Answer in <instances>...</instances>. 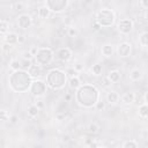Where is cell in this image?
Segmentation results:
<instances>
[{"label":"cell","mask_w":148,"mask_h":148,"mask_svg":"<svg viewBox=\"0 0 148 148\" xmlns=\"http://www.w3.org/2000/svg\"><path fill=\"white\" fill-rule=\"evenodd\" d=\"M54 58V53L50 47H39L37 54L35 56V60L37 65L49 66Z\"/></svg>","instance_id":"277c9868"},{"label":"cell","mask_w":148,"mask_h":148,"mask_svg":"<svg viewBox=\"0 0 148 148\" xmlns=\"http://www.w3.org/2000/svg\"><path fill=\"white\" fill-rule=\"evenodd\" d=\"M29 91L35 97H42L46 91V84L42 80H35L32 81Z\"/></svg>","instance_id":"8992f818"},{"label":"cell","mask_w":148,"mask_h":148,"mask_svg":"<svg viewBox=\"0 0 148 148\" xmlns=\"http://www.w3.org/2000/svg\"><path fill=\"white\" fill-rule=\"evenodd\" d=\"M32 24V18L29 14H21L17 17V25L21 29H28Z\"/></svg>","instance_id":"ba28073f"},{"label":"cell","mask_w":148,"mask_h":148,"mask_svg":"<svg viewBox=\"0 0 148 148\" xmlns=\"http://www.w3.org/2000/svg\"><path fill=\"white\" fill-rule=\"evenodd\" d=\"M65 117H66V114H65L64 112H58V113L56 114V118H57L58 120H64Z\"/></svg>","instance_id":"f35d334b"},{"label":"cell","mask_w":148,"mask_h":148,"mask_svg":"<svg viewBox=\"0 0 148 148\" xmlns=\"http://www.w3.org/2000/svg\"><path fill=\"white\" fill-rule=\"evenodd\" d=\"M69 140H71V136H69L68 134H66V135L62 136V141H64V142H68Z\"/></svg>","instance_id":"ee69618b"},{"label":"cell","mask_w":148,"mask_h":148,"mask_svg":"<svg viewBox=\"0 0 148 148\" xmlns=\"http://www.w3.org/2000/svg\"><path fill=\"white\" fill-rule=\"evenodd\" d=\"M98 130H99V126H98L97 123H90V124L88 125V131H89L90 133H92V134H96V133L98 132Z\"/></svg>","instance_id":"484cf974"},{"label":"cell","mask_w":148,"mask_h":148,"mask_svg":"<svg viewBox=\"0 0 148 148\" xmlns=\"http://www.w3.org/2000/svg\"><path fill=\"white\" fill-rule=\"evenodd\" d=\"M145 104H147V105H148V92L145 95Z\"/></svg>","instance_id":"7dc6e473"},{"label":"cell","mask_w":148,"mask_h":148,"mask_svg":"<svg viewBox=\"0 0 148 148\" xmlns=\"http://www.w3.org/2000/svg\"><path fill=\"white\" fill-rule=\"evenodd\" d=\"M24 42H25V36L18 35V44H23Z\"/></svg>","instance_id":"ab89813d"},{"label":"cell","mask_w":148,"mask_h":148,"mask_svg":"<svg viewBox=\"0 0 148 148\" xmlns=\"http://www.w3.org/2000/svg\"><path fill=\"white\" fill-rule=\"evenodd\" d=\"M30 52H31V54L35 57V56L37 54V52H38V47H34V49H31V50H30Z\"/></svg>","instance_id":"7bdbcfd3"},{"label":"cell","mask_w":148,"mask_h":148,"mask_svg":"<svg viewBox=\"0 0 148 148\" xmlns=\"http://www.w3.org/2000/svg\"><path fill=\"white\" fill-rule=\"evenodd\" d=\"M0 118H1L2 121H7V120H9V114L7 113L6 110H1V111H0Z\"/></svg>","instance_id":"1f68e13d"},{"label":"cell","mask_w":148,"mask_h":148,"mask_svg":"<svg viewBox=\"0 0 148 148\" xmlns=\"http://www.w3.org/2000/svg\"><path fill=\"white\" fill-rule=\"evenodd\" d=\"M108 77H109V80H110L112 83H117V82L120 81V79H121V74H120L119 71L113 69V71H111V72L109 73Z\"/></svg>","instance_id":"9a60e30c"},{"label":"cell","mask_w":148,"mask_h":148,"mask_svg":"<svg viewBox=\"0 0 148 148\" xmlns=\"http://www.w3.org/2000/svg\"><path fill=\"white\" fill-rule=\"evenodd\" d=\"M135 97H136V95H135L134 92L128 91V92H125V94L121 96V102L125 103V104H131V103L134 102Z\"/></svg>","instance_id":"5bb4252c"},{"label":"cell","mask_w":148,"mask_h":148,"mask_svg":"<svg viewBox=\"0 0 148 148\" xmlns=\"http://www.w3.org/2000/svg\"><path fill=\"white\" fill-rule=\"evenodd\" d=\"M140 5H141L142 7H145L146 9H148V0H141V1H140Z\"/></svg>","instance_id":"60d3db41"},{"label":"cell","mask_w":148,"mask_h":148,"mask_svg":"<svg viewBox=\"0 0 148 148\" xmlns=\"http://www.w3.org/2000/svg\"><path fill=\"white\" fill-rule=\"evenodd\" d=\"M113 52H114V49H113V46L112 45H110V44H105V45H103L102 46V49H101V53L104 56V57H111L112 54H113Z\"/></svg>","instance_id":"2e32d148"},{"label":"cell","mask_w":148,"mask_h":148,"mask_svg":"<svg viewBox=\"0 0 148 148\" xmlns=\"http://www.w3.org/2000/svg\"><path fill=\"white\" fill-rule=\"evenodd\" d=\"M77 35V30L74 28V27H69V28H67V36H69V37H74V36H76Z\"/></svg>","instance_id":"f1b7e54d"},{"label":"cell","mask_w":148,"mask_h":148,"mask_svg":"<svg viewBox=\"0 0 148 148\" xmlns=\"http://www.w3.org/2000/svg\"><path fill=\"white\" fill-rule=\"evenodd\" d=\"M5 43L9 44V45H15L18 43V35H16L15 32H8L5 37Z\"/></svg>","instance_id":"7c38bea8"},{"label":"cell","mask_w":148,"mask_h":148,"mask_svg":"<svg viewBox=\"0 0 148 148\" xmlns=\"http://www.w3.org/2000/svg\"><path fill=\"white\" fill-rule=\"evenodd\" d=\"M133 27H134L133 21L130 20V18H121L118 22V24H117V28H118L119 32L120 34H124V35H127V34L132 32Z\"/></svg>","instance_id":"52a82bcc"},{"label":"cell","mask_w":148,"mask_h":148,"mask_svg":"<svg viewBox=\"0 0 148 148\" xmlns=\"http://www.w3.org/2000/svg\"><path fill=\"white\" fill-rule=\"evenodd\" d=\"M12 47H13L12 45H9V44H7V43H3L1 49H2V51H3V52H9V51L12 50Z\"/></svg>","instance_id":"d590c367"},{"label":"cell","mask_w":148,"mask_h":148,"mask_svg":"<svg viewBox=\"0 0 148 148\" xmlns=\"http://www.w3.org/2000/svg\"><path fill=\"white\" fill-rule=\"evenodd\" d=\"M96 22L102 27H111L114 23V13L109 8H103L96 14Z\"/></svg>","instance_id":"3957f363"},{"label":"cell","mask_w":148,"mask_h":148,"mask_svg":"<svg viewBox=\"0 0 148 148\" xmlns=\"http://www.w3.org/2000/svg\"><path fill=\"white\" fill-rule=\"evenodd\" d=\"M76 73H77V72H76V71H75L74 68H68V69L66 71V74H67L68 76H71V77L77 76V75H76Z\"/></svg>","instance_id":"e575fe53"},{"label":"cell","mask_w":148,"mask_h":148,"mask_svg":"<svg viewBox=\"0 0 148 148\" xmlns=\"http://www.w3.org/2000/svg\"><path fill=\"white\" fill-rule=\"evenodd\" d=\"M139 44L141 46H148V31H145L139 37Z\"/></svg>","instance_id":"7402d4cb"},{"label":"cell","mask_w":148,"mask_h":148,"mask_svg":"<svg viewBox=\"0 0 148 148\" xmlns=\"http://www.w3.org/2000/svg\"><path fill=\"white\" fill-rule=\"evenodd\" d=\"M31 66H32L31 60H25V59L21 60V68H22V71H27V69L29 71Z\"/></svg>","instance_id":"d4e9b609"},{"label":"cell","mask_w":148,"mask_h":148,"mask_svg":"<svg viewBox=\"0 0 148 148\" xmlns=\"http://www.w3.org/2000/svg\"><path fill=\"white\" fill-rule=\"evenodd\" d=\"M73 68L79 73V72H82V71H83V65H81V64H75Z\"/></svg>","instance_id":"8d00e7d4"},{"label":"cell","mask_w":148,"mask_h":148,"mask_svg":"<svg viewBox=\"0 0 148 148\" xmlns=\"http://www.w3.org/2000/svg\"><path fill=\"white\" fill-rule=\"evenodd\" d=\"M119 101V95L117 91L112 90V91H109L106 94V102L110 103V104H116L117 102Z\"/></svg>","instance_id":"4fadbf2b"},{"label":"cell","mask_w":148,"mask_h":148,"mask_svg":"<svg viewBox=\"0 0 148 148\" xmlns=\"http://www.w3.org/2000/svg\"><path fill=\"white\" fill-rule=\"evenodd\" d=\"M66 80H67V74L66 72H62L61 69L54 68L51 69L47 73L46 76V83L50 88L54 89V90H59L62 89L66 84Z\"/></svg>","instance_id":"7a4b0ae2"},{"label":"cell","mask_w":148,"mask_h":148,"mask_svg":"<svg viewBox=\"0 0 148 148\" xmlns=\"http://www.w3.org/2000/svg\"><path fill=\"white\" fill-rule=\"evenodd\" d=\"M38 113H39V109L36 106V104H32V105H30V106L28 108V116H29V117L35 118V117L38 116Z\"/></svg>","instance_id":"ffe728a7"},{"label":"cell","mask_w":148,"mask_h":148,"mask_svg":"<svg viewBox=\"0 0 148 148\" xmlns=\"http://www.w3.org/2000/svg\"><path fill=\"white\" fill-rule=\"evenodd\" d=\"M8 28H9V23L5 18H2L0 21V34L1 35H5L7 32V30H8Z\"/></svg>","instance_id":"cb8c5ba5"},{"label":"cell","mask_w":148,"mask_h":148,"mask_svg":"<svg viewBox=\"0 0 148 148\" xmlns=\"http://www.w3.org/2000/svg\"><path fill=\"white\" fill-rule=\"evenodd\" d=\"M50 13H51V10H50L46 6L39 7V8H38V12H37V14H38V16H39L40 18H47V17L50 16Z\"/></svg>","instance_id":"d6986e66"},{"label":"cell","mask_w":148,"mask_h":148,"mask_svg":"<svg viewBox=\"0 0 148 148\" xmlns=\"http://www.w3.org/2000/svg\"><path fill=\"white\" fill-rule=\"evenodd\" d=\"M81 86H82V83H81V80H80L79 76H74V77H71V79H69V87H71L72 89L77 90Z\"/></svg>","instance_id":"ac0fdd59"},{"label":"cell","mask_w":148,"mask_h":148,"mask_svg":"<svg viewBox=\"0 0 148 148\" xmlns=\"http://www.w3.org/2000/svg\"><path fill=\"white\" fill-rule=\"evenodd\" d=\"M17 121H18V117H17V116H15V114H13V116L9 118V123H10V124H13V125H14V124H16Z\"/></svg>","instance_id":"74e56055"},{"label":"cell","mask_w":148,"mask_h":148,"mask_svg":"<svg viewBox=\"0 0 148 148\" xmlns=\"http://www.w3.org/2000/svg\"><path fill=\"white\" fill-rule=\"evenodd\" d=\"M71 99H72V95H71V94H66V96H65V101L69 102Z\"/></svg>","instance_id":"bcb514c9"},{"label":"cell","mask_w":148,"mask_h":148,"mask_svg":"<svg viewBox=\"0 0 148 148\" xmlns=\"http://www.w3.org/2000/svg\"><path fill=\"white\" fill-rule=\"evenodd\" d=\"M28 73H29V75L31 76V79L37 80L38 77H40V76L43 75V68H42L40 65H32V66L30 67V69L28 71Z\"/></svg>","instance_id":"8fae6325"},{"label":"cell","mask_w":148,"mask_h":148,"mask_svg":"<svg viewBox=\"0 0 148 148\" xmlns=\"http://www.w3.org/2000/svg\"><path fill=\"white\" fill-rule=\"evenodd\" d=\"M111 84H112V82L109 80V77H108V76H104V77L102 79V86H103L104 88H110V87H111Z\"/></svg>","instance_id":"f546056e"},{"label":"cell","mask_w":148,"mask_h":148,"mask_svg":"<svg viewBox=\"0 0 148 148\" xmlns=\"http://www.w3.org/2000/svg\"><path fill=\"white\" fill-rule=\"evenodd\" d=\"M45 6L53 13H61L67 8L68 1L67 0H47L45 2Z\"/></svg>","instance_id":"5b68a950"},{"label":"cell","mask_w":148,"mask_h":148,"mask_svg":"<svg viewBox=\"0 0 148 148\" xmlns=\"http://www.w3.org/2000/svg\"><path fill=\"white\" fill-rule=\"evenodd\" d=\"M75 98L79 105L83 108H91L95 106L99 101V91L95 86L83 84L76 90Z\"/></svg>","instance_id":"6da1fadb"},{"label":"cell","mask_w":148,"mask_h":148,"mask_svg":"<svg viewBox=\"0 0 148 148\" xmlns=\"http://www.w3.org/2000/svg\"><path fill=\"white\" fill-rule=\"evenodd\" d=\"M9 67H10V69H13L14 72L20 71V69H21V61L17 60V59H13V60L9 61Z\"/></svg>","instance_id":"603a6c76"},{"label":"cell","mask_w":148,"mask_h":148,"mask_svg":"<svg viewBox=\"0 0 148 148\" xmlns=\"http://www.w3.org/2000/svg\"><path fill=\"white\" fill-rule=\"evenodd\" d=\"M56 57H57L60 61L67 62V61H69V60L72 59V51H71L68 47H61V49H59V50L57 51Z\"/></svg>","instance_id":"9c48e42d"},{"label":"cell","mask_w":148,"mask_h":148,"mask_svg":"<svg viewBox=\"0 0 148 148\" xmlns=\"http://www.w3.org/2000/svg\"><path fill=\"white\" fill-rule=\"evenodd\" d=\"M36 106H37L38 109H43V108H44V103H43L42 101H37V102H36Z\"/></svg>","instance_id":"b9f144b4"},{"label":"cell","mask_w":148,"mask_h":148,"mask_svg":"<svg viewBox=\"0 0 148 148\" xmlns=\"http://www.w3.org/2000/svg\"><path fill=\"white\" fill-rule=\"evenodd\" d=\"M91 73L94 75H101L102 74V66L99 64H95L91 67Z\"/></svg>","instance_id":"4316f807"},{"label":"cell","mask_w":148,"mask_h":148,"mask_svg":"<svg viewBox=\"0 0 148 148\" xmlns=\"http://www.w3.org/2000/svg\"><path fill=\"white\" fill-rule=\"evenodd\" d=\"M141 77H142V73L139 68H133L130 72V79L132 81H139V80H141Z\"/></svg>","instance_id":"e0dca14e"},{"label":"cell","mask_w":148,"mask_h":148,"mask_svg":"<svg viewBox=\"0 0 148 148\" xmlns=\"http://www.w3.org/2000/svg\"><path fill=\"white\" fill-rule=\"evenodd\" d=\"M22 58H23V59H25V60H31V59H32V58H35V57L31 54V52H30V51H25V52H23Z\"/></svg>","instance_id":"836d02e7"},{"label":"cell","mask_w":148,"mask_h":148,"mask_svg":"<svg viewBox=\"0 0 148 148\" xmlns=\"http://www.w3.org/2000/svg\"><path fill=\"white\" fill-rule=\"evenodd\" d=\"M95 108H96L97 111H102V110H104V109H105V102H103V101H98L97 104L95 105Z\"/></svg>","instance_id":"d6a6232c"},{"label":"cell","mask_w":148,"mask_h":148,"mask_svg":"<svg viewBox=\"0 0 148 148\" xmlns=\"http://www.w3.org/2000/svg\"><path fill=\"white\" fill-rule=\"evenodd\" d=\"M131 51H132V45L127 42H124V43H120L117 47V53L119 57H128L131 54Z\"/></svg>","instance_id":"30bf717a"},{"label":"cell","mask_w":148,"mask_h":148,"mask_svg":"<svg viewBox=\"0 0 148 148\" xmlns=\"http://www.w3.org/2000/svg\"><path fill=\"white\" fill-rule=\"evenodd\" d=\"M123 148H138V145H136V142L134 140H128V141L124 142Z\"/></svg>","instance_id":"83f0119b"},{"label":"cell","mask_w":148,"mask_h":148,"mask_svg":"<svg viewBox=\"0 0 148 148\" xmlns=\"http://www.w3.org/2000/svg\"><path fill=\"white\" fill-rule=\"evenodd\" d=\"M10 7H12L13 9H15V10H22V9L24 8V3H23V2H15V3H13Z\"/></svg>","instance_id":"4dcf8cb0"},{"label":"cell","mask_w":148,"mask_h":148,"mask_svg":"<svg viewBox=\"0 0 148 148\" xmlns=\"http://www.w3.org/2000/svg\"><path fill=\"white\" fill-rule=\"evenodd\" d=\"M145 20L148 22V9L146 10V13H145Z\"/></svg>","instance_id":"c3c4849f"},{"label":"cell","mask_w":148,"mask_h":148,"mask_svg":"<svg viewBox=\"0 0 148 148\" xmlns=\"http://www.w3.org/2000/svg\"><path fill=\"white\" fill-rule=\"evenodd\" d=\"M92 28H94V30H99L101 29V25L95 21V23H94V25H92Z\"/></svg>","instance_id":"f6af8a7d"},{"label":"cell","mask_w":148,"mask_h":148,"mask_svg":"<svg viewBox=\"0 0 148 148\" xmlns=\"http://www.w3.org/2000/svg\"><path fill=\"white\" fill-rule=\"evenodd\" d=\"M139 116L141 118H147L148 117V105L147 104H141L139 106Z\"/></svg>","instance_id":"44dd1931"}]
</instances>
